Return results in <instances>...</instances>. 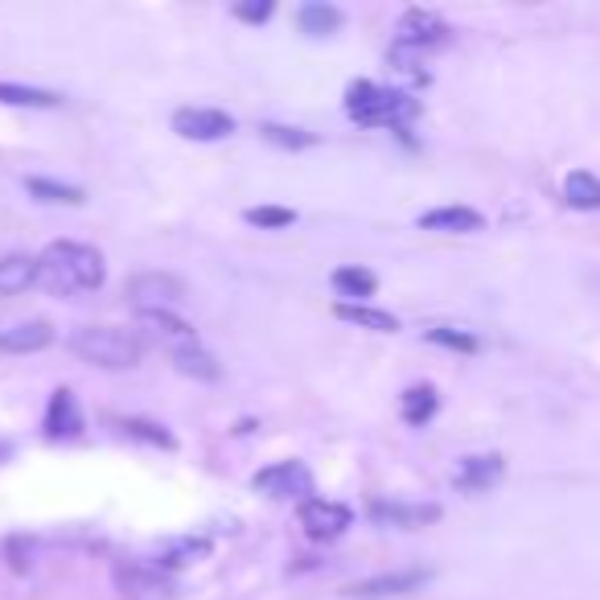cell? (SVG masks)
<instances>
[{"label": "cell", "mask_w": 600, "mask_h": 600, "mask_svg": "<svg viewBox=\"0 0 600 600\" xmlns=\"http://www.w3.org/2000/svg\"><path fill=\"white\" fill-rule=\"evenodd\" d=\"M108 280V263L96 247L74 243V239H58L38 256V284H46L54 297H79V292H96Z\"/></svg>", "instance_id": "obj_1"}, {"label": "cell", "mask_w": 600, "mask_h": 600, "mask_svg": "<svg viewBox=\"0 0 600 600\" xmlns=\"http://www.w3.org/2000/svg\"><path fill=\"white\" fill-rule=\"evenodd\" d=\"M70 350L91 362V367L103 370H132L140 367V354L144 346L132 329H116V326H82L70 333Z\"/></svg>", "instance_id": "obj_2"}, {"label": "cell", "mask_w": 600, "mask_h": 600, "mask_svg": "<svg viewBox=\"0 0 600 600\" xmlns=\"http://www.w3.org/2000/svg\"><path fill=\"white\" fill-rule=\"evenodd\" d=\"M346 111H350V120L358 123H370V128H403L420 116V103L403 91H382L374 82H350V91H346Z\"/></svg>", "instance_id": "obj_3"}, {"label": "cell", "mask_w": 600, "mask_h": 600, "mask_svg": "<svg viewBox=\"0 0 600 600\" xmlns=\"http://www.w3.org/2000/svg\"><path fill=\"white\" fill-rule=\"evenodd\" d=\"M111 584L123 600H173L181 592L173 572L144 560H120L111 568Z\"/></svg>", "instance_id": "obj_4"}, {"label": "cell", "mask_w": 600, "mask_h": 600, "mask_svg": "<svg viewBox=\"0 0 600 600\" xmlns=\"http://www.w3.org/2000/svg\"><path fill=\"white\" fill-rule=\"evenodd\" d=\"M123 297L137 313H173L186 300V280L173 272H140L128 280Z\"/></svg>", "instance_id": "obj_5"}, {"label": "cell", "mask_w": 600, "mask_h": 600, "mask_svg": "<svg viewBox=\"0 0 600 600\" xmlns=\"http://www.w3.org/2000/svg\"><path fill=\"white\" fill-rule=\"evenodd\" d=\"M300 527L317 543H333L354 527V510L341 502H329V498H304L300 502Z\"/></svg>", "instance_id": "obj_6"}, {"label": "cell", "mask_w": 600, "mask_h": 600, "mask_svg": "<svg viewBox=\"0 0 600 600\" xmlns=\"http://www.w3.org/2000/svg\"><path fill=\"white\" fill-rule=\"evenodd\" d=\"M251 490L268 498H304L313 493V473L304 469V461H276L251 478Z\"/></svg>", "instance_id": "obj_7"}, {"label": "cell", "mask_w": 600, "mask_h": 600, "mask_svg": "<svg viewBox=\"0 0 600 600\" xmlns=\"http://www.w3.org/2000/svg\"><path fill=\"white\" fill-rule=\"evenodd\" d=\"M444 41H449V26H444L437 13H428V9H408V13L399 17L396 46H408V50L423 54V50H437Z\"/></svg>", "instance_id": "obj_8"}, {"label": "cell", "mask_w": 600, "mask_h": 600, "mask_svg": "<svg viewBox=\"0 0 600 600\" xmlns=\"http://www.w3.org/2000/svg\"><path fill=\"white\" fill-rule=\"evenodd\" d=\"M428 584V572L423 568H403V572H382L370 576V580H358V584L346 588L350 600H387V597H408L416 588Z\"/></svg>", "instance_id": "obj_9"}, {"label": "cell", "mask_w": 600, "mask_h": 600, "mask_svg": "<svg viewBox=\"0 0 600 600\" xmlns=\"http://www.w3.org/2000/svg\"><path fill=\"white\" fill-rule=\"evenodd\" d=\"M173 132L186 140H222L234 132V120L219 108H181L173 111Z\"/></svg>", "instance_id": "obj_10"}, {"label": "cell", "mask_w": 600, "mask_h": 600, "mask_svg": "<svg viewBox=\"0 0 600 600\" xmlns=\"http://www.w3.org/2000/svg\"><path fill=\"white\" fill-rule=\"evenodd\" d=\"M367 514L379 522V527H403V531H416V527L440 522L444 510H440L437 502H382V498H374Z\"/></svg>", "instance_id": "obj_11"}, {"label": "cell", "mask_w": 600, "mask_h": 600, "mask_svg": "<svg viewBox=\"0 0 600 600\" xmlns=\"http://www.w3.org/2000/svg\"><path fill=\"white\" fill-rule=\"evenodd\" d=\"M140 326H144V333H149L157 346L169 350V358L186 354V350H193V346H202L190 321H181L178 313H140Z\"/></svg>", "instance_id": "obj_12"}, {"label": "cell", "mask_w": 600, "mask_h": 600, "mask_svg": "<svg viewBox=\"0 0 600 600\" xmlns=\"http://www.w3.org/2000/svg\"><path fill=\"white\" fill-rule=\"evenodd\" d=\"M502 478H506V461L498 452H486V457H464L457 464V473H452V486L461 493H486Z\"/></svg>", "instance_id": "obj_13"}, {"label": "cell", "mask_w": 600, "mask_h": 600, "mask_svg": "<svg viewBox=\"0 0 600 600\" xmlns=\"http://www.w3.org/2000/svg\"><path fill=\"white\" fill-rule=\"evenodd\" d=\"M54 341V329L46 321H17V326L0 329V350L4 354H38Z\"/></svg>", "instance_id": "obj_14"}, {"label": "cell", "mask_w": 600, "mask_h": 600, "mask_svg": "<svg viewBox=\"0 0 600 600\" xmlns=\"http://www.w3.org/2000/svg\"><path fill=\"white\" fill-rule=\"evenodd\" d=\"M420 227L423 231H449V234H473L486 227L478 210H469V206H440V210H428L420 214Z\"/></svg>", "instance_id": "obj_15"}, {"label": "cell", "mask_w": 600, "mask_h": 600, "mask_svg": "<svg viewBox=\"0 0 600 600\" xmlns=\"http://www.w3.org/2000/svg\"><path fill=\"white\" fill-rule=\"evenodd\" d=\"M82 428V416H79V403H74V391L67 387H58L54 396H50V408H46V437H74Z\"/></svg>", "instance_id": "obj_16"}, {"label": "cell", "mask_w": 600, "mask_h": 600, "mask_svg": "<svg viewBox=\"0 0 600 600\" xmlns=\"http://www.w3.org/2000/svg\"><path fill=\"white\" fill-rule=\"evenodd\" d=\"M333 313H338L341 321L358 326V329H370V333H396V329H399V317L387 313V309H374V304H354V300H341V304H333Z\"/></svg>", "instance_id": "obj_17"}, {"label": "cell", "mask_w": 600, "mask_h": 600, "mask_svg": "<svg viewBox=\"0 0 600 600\" xmlns=\"http://www.w3.org/2000/svg\"><path fill=\"white\" fill-rule=\"evenodd\" d=\"M210 556V539L206 534H181V539H169L161 547V568L164 572H178V568H190V563L206 560Z\"/></svg>", "instance_id": "obj_18"}, {"label": "cell", "mask_w": 600, "mask_h": 600, "mask_svg": "<svg viewBox=\"0 0 600 600\" xmlns=\"http://www.w3.org/2000/svg\"><path fill=\"white\" fill-rule=\"evenodd\" d=\"M38 284V260L33 256H4L0 260V297H21Z\"/></svg>", "instance_id": "obj_19"}, {"label": "cell", "mask_w": 600, "mask_h": 600, "mask_svg": "<svg viewBox=\"0 0 600 600\" xmlns=\"http://www.w3.org/2000/svg\"><path fill=\"white\" fill-rule=\"evenodd\" d=\"M300 33H309V38H329V33H338L341 29V9L326 4V0H309V4H300Z\"/></svg>", "instance_id": "obj_20"}, {"label": "cell", "mask_w": 600, "mask_h": 600, "mask_svg": "<svg viewBox=\"0 0 600 600\" xmlns=\"http://www.w3.org/2000/svg\"><path fill=\"white\" fill-rule=\"evenodd\" d=\"M563 202L572 210H600V178L588 169H576L563 178Z\"/></svg>", "instance_id": "obj_21"}, {"label": "cell", "mask_w": 600, "mask_h": 600, "mask_svg": "<svg viewBox=\"0 0 600 600\" xmlns=\"http://www.w3.org/2000/svg\"><path fill=\"white\" fill-rule=\"evenodd\" d=\"M437 408H440L437 387L420 382V387H408V391H403V420H408L411 428H423V423L437 416Z\"/></svg>", "instance_id": "obj_22"}, {"label": "cell", "mask_w": 600, "mask_h": 600, "mask_svg": "<svg viewBox=\"0 0 600 600\" xmlns=\"http://www.w3.org/2000/svg\"><path fill=\"white\" fill-rule=\"evenodd\" d=\"M26 190H29V198L50 202V206H82L87 202V193H82L79 186H62V181H50V178H26Z\"/></svg>", "instance_id": "obj_23"}, {"label": "cell", "mask_w": 600, "mask_h": 600, "mask_svg": "<svg viewBox=\"0 0 600 600\" xmlns=\"http://www.w3.org/2000/svg\"><path fill=\"white\" fill-rule=\"evenodd\" d=\"M173 367H178L186 379H198V382H219L222 379V367L214 362L210 350H202V346H193V350H186V354H173Z\"/></svg>", "instance_id": "obj_24"}, {"label": "cell", "mask_w": 600, "mask_h": 600, "mask_svg": "<svg viewBox=\"0 0 600 600\" xmlns=\"http://www.w3.org/2000/svg\"><path fill=\"white\" fill-rule=\"evenodd\" d=\"M0 103H9V108H58L62 99H58L54 91H41V87L0 82Z\"/></svg>", "instance_id": "obj_25"}, {"label": "cell", "mask_w": 600, "mask_h": 600, "mask_svg": "<svg viewBox=\"0 0 600 600\" xmlns=\"http://www.w3.org/2000/svg\"><path fill=\"white\" fill-rule=\"evenodd\" d=\"M333 288H338L341 297H358V304H362V297H374L379 280L367 268H338L333 272Z\"/></svg>", "instance_id": "obj_26"}, {"label": "cell", "mask_w": 600, "mask_h": 600, "mask_svg": "<svg viewBox=\"0 0 600 600\" xmlns=\"http://www.w3.org/2000/svg\"><path fill=\"white\" fill-rule=\"evenodd\" d=\"M243 219L251 222V227H260V231H284V227L297 222V214H292L288 206H251Z\"/></svg>", "instance_id": "obj_27"}, {"label": "cell", "mask_w": 600, "mask_h": 600, "mask_svg": "<svg viewBox=\"0 0 600 600\" xmlns=\"http://www.w3.org/2000/svg\"><path fill=\"white\" fill-rule=\"evenodd\" d=\"M120 428H123V437H137L144 440V444H152V449H178V440L152 420H120Z\"/></svg>", "instance_id": "obj_28"}, {"label": "cell", "mask_w": 600, "mask_h": 600, "mask_svg": "<svg viewBox=\"0 0 600 600\" xmlns=\"http://www.w3.org/2000/svg\"><path fill=\"white\" fill-rule=\"evenodd\" d=\"M263 140L276 144V149H313L317 137L313 132H304V128H280V123H263L260 128Z\"/></svg>", "instance_id": "obj_29"}, {"label": "cell", "mask_w": 600, "mask_h": 600, "mask_svg": "<svg viewBox=\"0 0 600 600\" xmlns=\"http://www.w3.org/2000/svg\"><path fill=\"white\" fill-rule=\"evenodd\" d=\"M428 341H432V346H444V350H461V354H478V338H473V333H461V329H449V326L428 329Z\"/></svg>", "instance_id": "obj_30"}, {"label": "cell", "mask_w": 600, "mask_h": 600, "mask_svg": "<svg viewBox=\"0 0 600 600\" xmlns=\"http://www.w3.org/2000/svg\"><path fill=\"white\" fill-rule=\"evenodd\" d=\"M272 13H276L272 0H239V4H234V17L247 21V26H263Z\"/></svg>", "instance_id": "obj_31"}, {"label": "cell", "mask_w": 600, "mask_h": 600, "mask_svg": "<svg viewBox=\"0 0 600 600\" xmlns=\"http://www.w3.org/2000/svg\"><path fill=\"white\" fill-rule=\"evenodd\" d=\"M9 556H13V560H9V568H13V572H29L26 556H21V539H9Z\"/></svg>", "instance_id": "obj_32"}, {"label": "cell", "mask_w": 600, "mask_h": 600, "mask_svg": "<svg viewBox=\"0 0 600 600\" xmlns=\"http://www.w3.org/2000/svg\"><path fill=\"white\" fill-rule=\"evenodd\" d=\"M0 457H4V449H0Z\"/></svg>", "instance_id": "obj_33"}]
</instances>
